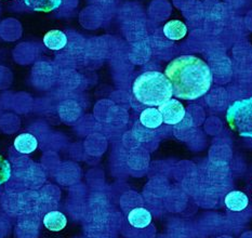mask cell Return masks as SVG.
Masks as SVG:
<instances>
[{
    "label": "cell",
    "instance_id": "11",
    "mask_svg": "<svg viewBox=\"0 0 252 238\" xmlns=\"http://www.w3.org/2000/svg\"><path fill=\"white\" fill-rule=\"evenodd\" d=\"M188 33V27L183 22L173 20L169 21L168 23L163 26V34L167 38L171 40H180L185 37Z\"/></svg>",
    "mask_w": 252,
    "mask_h": 238
},
{
    "label": "cell",
    "instance_id": "9",
    "mask_svg": "<svg viewBox=\"0 0 252 238\" xmlns=\"http://www.w3.org/2000/svg\"><path fill=\"white\" fill-rule=\"evenodd\" d=\"M43 225L51 232H60L67 225V219L60 211H50L43 218Z\"/></svg>",
    "mask_w": 252,
    "mask_h": 238
},
{
    "label": "cell",
    "instance_id": "12",
    "mask_svg": "<svg viewBox=\"0 0 252 238\" xmlns=\"http://www.w3.org/2000/svg\"><path fill=\"white\" fill-rule=\"evenodd\" d=\"M26 7L38 12H51L61 7L63 0H23Z\"/></svg>",
    "mask_w": 252,
    "mask_h": 238
},
{
    "label": "cell",
    "instance_id": "5",
    "mask_svg": "<svg viewBox=\"0 0 252 238\" xmlns=\"http://www.w3.org/2000/svg\"><path fill=\"white\" fill-rule=\"evenodd\" d=\"M224 204H225L226 208L231 210V211L239 212V211H243V210H245L248 207L249 199L245 193L239 192V191H234V192L228 193L225 196Z\"/></svg>",
    "mask_w": 252,
    "mask_h": 238
},
{
    "label": "cell",
    "instance_id": "13",
    "mask_svg": "<svg viewBox=\"0 0 252 238\" xmlns=\"http://www.w3.org/2000/svg\"><path fill=\"white\" fill-rule=\"evenodd\" d=\"M11 176V166L7 159L0 156V185L5 183Z\"/></svg>",
    "mask_w": 252,
    "mask_h": 238
},
{
    "label": "cell",
    "instance_id": "6",
    "mask_svg": "<svg viewBox=\"0 0 252 238\" xmlns=\"http://www.w3.org/2000/svg\"><path fill=\"white\" fill-rule=\"evenodd\" d=\"M128 222L134 229H145L152 223V214L144 208H135L129 212Z\"/></svg>",
    "mask_w": 252,
    "mask_h": 238
},
{
    "label": "cell",
    "instance_id": "3",
    "mask_svg": "<svg viewBox=\"0 0 252 238\" xmlns=\"http://www.w3.org/2000/svg\"><path fill=\"white\" fill-rule=\"evenodd\" d=\"M226 120L240 136L252 139V98L234 102L227 109Z\"/></svg>",
    "mask_w": 252,
    "mask_h": 238
},
{
    "label": "cell",
    "instance_id": "4",
    "mask_svg": "<svg viewBox=\"0 0 252 238\" xmlns=\"http://www.w3.org/2000/svg\"><path fill=\"white\" fill-rule=\"evenodd\" d=\"M163 123L167 125H178L184 119L185 108L182 103L179 102L175 99H170L167 102L158 106Z\"/></svg>",
    "mask_w": 252,
    "mask_h": 238
},
{
    "label": "cell",
    "instance_id": "1",
    "mask_svg": "<svg viewBox=\"0 0 252 238\" xmlns=\"http://www.w3.org/2000/svg\"><path fill=\"white\" fill-rule=\"evenodd\" d=\"M165 75L171 81L173 95L183 100H196L205 96L213 80L209 66L193 55L173 60L167 66Z\"/></svg>",
    "mask_w": 252,
    "mask_h": 238
},
{
    "label": "cell",
    "instance_id": "2",
    "mask_svg": "<svg viewBox=\"0 0 252 238\" xmlns=\"http://www.w3.org/2000/svg\"><path fill=\"white\" fill-rule=\"evenodd\" d=\"M132 93L141 104L160 106L173 96V88L168 77L159 71H145L135 79Z\"/></svg>",
    "mask_w": 252,
    "mask_h": 238
},
{
    "label": "cell",
    "instance_id": "8",
    "mask_svg": "<svg viewBox=\"0 0 252 238\" xmlns=\"http://www.w3.org/2000/svg\"><path fill=\"white\" fill-rule=\"evenodd\" d=\"M140 121L146 128L157 129L163 123V119L159 110L154 107H149L141 113Z\"/></svg>",
    "mask_w": 252,
    "mask_h": 238
},
{
    "label": "cell",
    "instance_id": "7",
    "mask_svg": "<svg viewBox=\"0 0 252 238\" xmlns=\"http://www.w3.org/2000/svg\"><path fill=\"white\" fill-rule=\"evenodd\" d=\"M43 43L48 49L58 51V50H61L67 45V37L63 32L53 30L48 32L43 37Z\"/></svg>",
    "mask_w": 252,
    "mask_h": 238
},
{
    "label": "cell",
    "instance_id": "10",
    "mask_svg": "<svg viewBox=\"0 0 252 238\" xmlns=\"http://www.w3.org/2000/svg\"><path fill=\"white\" fill-rule=\"evenodd\" d=\"M38 146L36 137L31 134H22L16 136L14 140V147L16 151L22 154H31Z\"/></svg>",
    "mask_w": 252,
    "mask_h": 238
}]
</instances>
